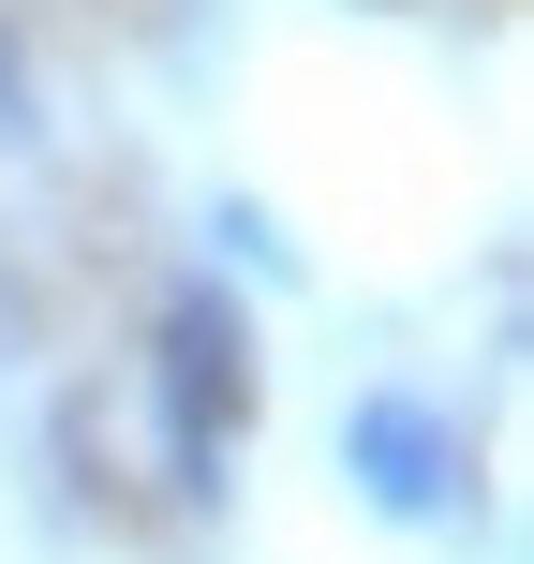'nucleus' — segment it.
Wrapping results in <instances>:
<instances>
[{
    "instance_id": "1",
    "label": "nucleus",
    "mask_w": 534,
    "mask_h": 564,
    "mask_svg": "<svg viewBox=\"0 0 534 564\" xmlns=\"http://www.w3.org/2000/svg\"><path fill=\"white\" fill-rule=\"evenodd\" d=\"M149 387H164V476L194 506H224V460H238V416H253V312L224 297V268H178L164 312H149Z\"/></svg>"
},
{
    "instance_id": "2",
    "label": "nucleus",
    "mask_w": 534,
    "mask_h": 564,
    "mask_svg": "<svg viewBox=\"0 0 534 564\" xmlns=\"http://www.w3.org/2000/svg\"><path fill=\"white\" fill-rule=\"evenodd\" d=\"M341 476L371 490V520H460L476 506V431L431 387H357L341 401Z\"/></svg>"
},
{
    "instance_id": "3",
    "label": "nucleus",
    "mask_w": 534,
    "mask_h": 564,
    "mask_svg": "<svg viewBox=\"0 0 534 564\" xmlns=\"http://www.w3.org/2000/svg\"><path fill=\"white\" fill-rule=\"evenodd\" d=\"M208 238H224L238 268H268V282H297V238H282V224H268L253 194H224V208H208Z\"/></svg>"
},
{
    "instance_id": "4",
    "label": "nucleus",
    "mask_w": 534,
    "mask_h": 564,
    "mask_svg": "<svg viewBox=\"0 0 534 564\" xmlns=\"http://www.w3.org/2000/svg\"><path fill=\"white\" fill-rule=\"evenodd\" d=\"M45 134V89H30V30L0 15V149H30Z\"/></svg>"
}]
</instances>
